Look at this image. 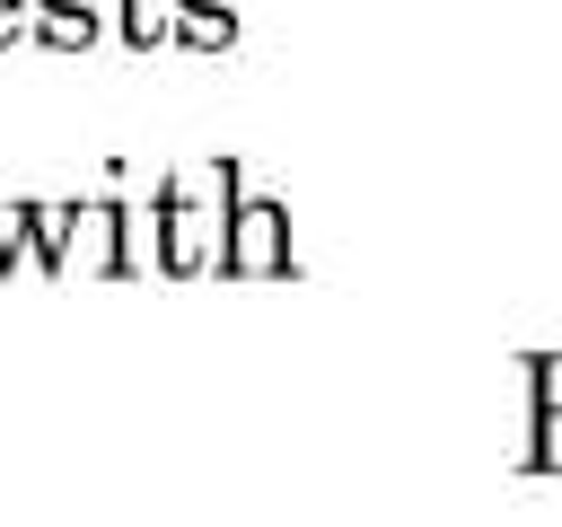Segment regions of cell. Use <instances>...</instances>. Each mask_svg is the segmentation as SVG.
Segmentation results:
<instances>
[{
    "mask_svg": "<svg viewBox=\"0 0 562 527\" xmlns=\"http://www.w3.org/2000/svg\"><path fill=\"white\" fill-rule=\"evenodd\" d=\"M228 264H237V272H272V264H281V211H272V202H246V211H237Z\"/></svg>",
    "mask_w": 562,
    "mask_h": 527,
    "instance_id": "1",
    "label": "cell"
},
{
    "mask_svg": "<svg viewBox=\"0 0 562 527\" xmlns=\"http://www.w3.org/2000/svg\"><path fill=\"white\" fill-rule=\"evenodd\" d=\"M88 35H97L88 0H44V44H88Z\"/></svg>",
    "mask_w": 562,
    "mask_h": 527,
    "instance_id": "2",
    "label": "cell"
},
{
    "mask_svg": "<svg viewBox=\"0 0 562 527\" xmlns=\"http://www.w3.org/2000/svg\"><path fill=\"white\" fill-rule=\"evenodd\" d=\"M176 26H184V44H228V9L220 0H184Z\"/></svg>",
    "mask_w": 562,
    "mask_h": 527,
    "instance_id": "3",
    "label": "cell"
},
{
    "mask_svg": "<svg viewBox=\"0 0 562 527\" xmlns=\"http://www.w3.org/2000/svg\"><path fill=\"white\" fill-rule=\"evenodd\" d=\"M123 26H132V44H149V35H167V0H132V18H123Z\"/></svg>",
    "mask_w": 562,
    "mask_h": 527,
    "instance_id": "4",
    "label": "cell"
},
{
    "mask_svg": "<svg viewBox=\"0 0 562 527\" xmlns=\"http://www.w3.org/2000/svg\"><path fill=\"white\" fill-rule=\"evenodd\" d=\"M9 35H18V0H0V44H9Z\"/></svg>",
    "mask_w": 562,
    "mask_h": 527,
    "instance_id": "5",
    "label": "cell"
}]
</instances>
